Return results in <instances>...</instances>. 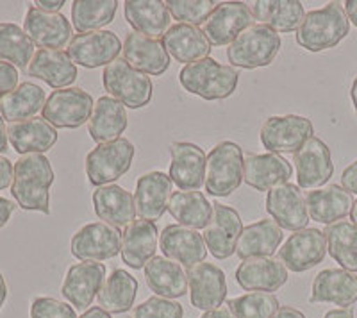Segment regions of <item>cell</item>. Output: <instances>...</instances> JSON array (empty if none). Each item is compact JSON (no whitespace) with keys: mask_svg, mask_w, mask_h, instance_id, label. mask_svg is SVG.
I'll return each instance as SVG.
<instances>
[{"mask_svg":"<svg viewBox=\"0 0 357 318\" xmlns=\"http://www.w3.org/2000/svg\"><path fill=\"white\" fill-rule=\"evenodd\" d=\"M102 82L114 100L130 109L145 107L152 100L154 86H152L151 77L134 70L123 57H118L104 68Z\"/></svg>","mask_w":357,"mask_h":318,"instance_id":"6","label":"cell"},{"mask_svg":"<svg viewBox=\"0 0 357 318\" xmlns=\"http://www.w3.org/2000/svg\"><path fill=\"white\" fill-rule=\"evenodd\" d=\"M250 6L245 2H223L215 8L211 17L204 24V34L209 43L216 47L231 45L245 29L254 25Z\"/></svg>","mask_w":357,"mask_h":318,"instance_id":"16","label":"cell"},{"mask_svg":"<svg viewBox=\"0 0 357 318\" xmlns=\"http://www.w3.org/2000/svg\"><path fill=\"white\" fill-rule=\"evenodd\" d=\"M309 301L312 304L331 302L343 310L354 306L357 302V275L343 268L321 270L312 281Z\"/></svg>","mask_w":357,"mask_h":318,"instance_id":"24","label":"cell"},{"mask_svg":"<svg viewBox=\"0 0 357 318\" xmlns=\"http://www.w3.org/2000/svg\"><path fill=\"white\" fill-rule=\"evenodd\" d=\"M240 74L231 65H222L213 57L190 63L178 72V82L191 95L204 100H223L238 88Z\"/></svg>","mask_w":357,"mask_h":318,"instance_id":"3","label":"cell"},{"mask_svg":"<svg viewBox=\"0 0 357 318\" xmlns=\"http://www.w3.org/2000/svg\"><path fill=\"white\" fill-rule=\"evenodd\" d=\"M227 306L236 318H273L279 311V301L273 294L250 292L227 301Z\"/></svg>","mask_w":357,"mask_h":318,"instance_id":"44","label":"cell"},{"mask_svg":"<svg viewBox=\"0 0 357 318\" xmlns=\"http://www.w3.org/2000/svg\"><path fill=\"white\" fill-rule=\"evenodd\" d=\"M324 318H354V311L350 308H347V310H343V308H340V310H331Z\"/></svg>","mask_w":357,"mask_h":318,"instance_id":"58","label":"cell"},{"mask_svg":"<svg viewBox=\"0 0 357 318\" xmlns=\"http://www.w3.org/2000/svg\"><path fill=\"white\" fill-rule=\"evenodd\" d=\"M116 9V0H75L72 4L73 27L81 34L100 31L114 20Z\"/></svg>","mask_w":357,"mask_h":318,"instance_id":"42","label":"cell"},{"mask_svg":"<svg viewBox=\"0 0 357 318\" xmlns=\"http://www.w3.org/2000/svg\"><path fill=\"white\" fill-rule=\"evenodd\" d=\"M191 306L202 311L218 310L227 297V281L222 268L213 263H199L188 268Z\"/></svg>","mask_w":357,"mask_h":318,"instance_id":"18","label":"cell"},{"mask_svg":"<svg viewBox=\"0 0 357 318\" xmlns=\"http://www.w3.org/2000/svg\"><path fill=\"white\" fill-rule=\"evenodd\" d=\"M288 268L272 257L245 259L236 270V282L248 292L272 294L286 285Z\"/></svg>","mask_w":357,"mask_h":318,"instance_id":"25","label":"cell"},{"mask_svg":"<svg viewBox=\"0 0 357 318\" xmlns=\"http://www.w3.org/2000/svg\"><path fill=\"white\" fill-rule=\"evenodd\" d=\"M314 127L305 116L286 114V116H270L261 127L259 138L263 147L270 154H286L301 151L304 143L312 138Z\"/></svg>","mask_w":357,"mask_h":318,"instance_id":"8","label":"cell"},{"mask_svg":"<svg viewBox=\"0 0 357 318\" xmlns=\"http://www.w3.org/2000/svg\"><path fill=\"white\" fill-rule=\"evenodd\" d=\"M280 36L266 25L254 24L245 29L227 49V59L231 66L238 68H261L272 65L279 54Z\"/></svg>","mask_w":357,"mask_h":318,"instance_id":"5","label":"cell"},{"mask_svg":"<svg viewBox=\"0 0 357 318\" xmlns=\"http://www.w3.org/2000/svg\"><path fill=\"white\" fill-rule=\"evenodd\" d=\"M159 245V231L155 222L134 220L127 225L122 234V259L134 270L145 268V265L155 256Z\"/></svg>","mask_w":357,"mask_h":318,"instance_id":"26","label":"cell"},{"mask_svg":"<svg viewBox=\"0 0 357 318\" xmlns=\"http://www.w3.org/2000/svg\"><path fill=\"white\" fill-rule=\"evenodd\" d=\"M168 211L178 225L206 229L213 215V204L200 192H175L168 202Z\"/></svg>","mask_w":357,"mask_h":318,"instance_id":"40","label":"cell"},{"mask_svg":"<svg viewBox=\"0 0 357 318\" xmlns=\"http://www.w3.org/2000/svg\"><path fill=\"white\" fill-rule=\"evenodd\" d=\"M13 172H15V167L11 161L8 158H0V192L11 184Z\"/></svg>","mask_w":357,"mask_h":318,"instance_id":"50","label":"cell"},{"mask_svg":"<svg viewBox=\"0 0 357 318\" xmlns=\"http://www.w3.org/2000/svg\"><path fill=\"white\" fill-rule=\"evenodd\" d=\"M45 91L41 86L34 82H22L15 91L0 103V114L2 119L11 123L24 122V120L34 119V114L43 111Z\"/></svg>","mask_w":357,"mask_h":318,"instance_id":"39","label":"cell"},{"mask_svg":"<svg viewBox=\"0 0 357 318\" xmlns=\"http://www.w3.org/2000/svg\"><path fill=\"white\" fill-rule=\"evenodd\" d=\"M122 234L120 229L106 222H93L73 234L70 249L81 262H106L122 250Z\"/></svg>","mask_w":357,"mask_h":318,"instance_id":"10","label":"cell"},{"mask_svg":"<svg viewBox=\"0 0 357 318\" xmlns=\"http://www.w3.org/2000/svg\"><path fill=\"white\" fill-rule=\"evenodd\" d=\"M18 88V68L0 61V103Z\"/></svg>","mask_w":357,"mask_h":318,"instance_id":"48","label":"cell"},{"mask_svg":"<svg viewBox=\"0 0 357 318\" xmlns=\"http://www.w3.org/2000/svg\"><path fill=\"white\" fill-rule=\"evenodd\" d=\"M341 188H345L349 193L357 195V159L341 174Z\"/></svg>","mask_w":357,"mask_h":318,"instance_id":"49","label":"cell"},{"mask_svg":"<svg viewBox=\"0 0 357 318\" xmlns=\"http://www.w3.org/2000/svg\"><path fill=\"white\" fill-rule=\"evenodd\" d=\"M123 59L145 75H161L170 66V54L162 41L152 40L139 33H129L123 41Z\"/></svg>","mask_w":357,"mask_h":318,"instance_id":"23","label":"cell"},{"mask_svg":"<svg viewBox=\"0 0 357 318\" xmlns=\"http://www.w3.org/2000/svg\"><path fill=\"white\" fill-rule=\"evenodd\" d=\"M293 167L279 154H254L245 159L243 181L257 192H270L279 184L288 183Z\"/></svg>","mask_w":357,"mask_h":318,"instance_id":"29","label":"cell"},{"mask_svg":"<svg viewBox=\"0 0 357 318\" xmlns=\"http://www.w3.org/2000/svg\"><path fill=\"white\" fill-rule=\"evenodd\" d=\"M106 265L97 262H84L70 266L61 286L63 297L72 304L73 310L88 311L106 281Z\"/></svg>","mask_w":357,"mask_h":318,"instance_id":"15","label":"cell"},{"mask_svg":"<svg viewBox=\"0 0 357 318\" xmlns=\"http://www.w3.org/2000/svg\"><path fill=\"white\" fill-rule=\"evenodd\" d=\"M345 13L347 17H349V20L357 27V0H347Z\"/></svg>","mask_w":357,"mask_h":318,"instance_id":"55","label":"cell"},{"mask_svg":"<svg viewBox=\"0 0 357 318\" xmlns=\"http://www.w3.org/2000/svg\"><path fill=\"white\" fill-rule=\"evenodd\" d=\"M13 211H15V204H13L11 200L4 199V197H0V229L4 227L6 224L11 218Z\"/></svg>","mask_w":357,"mask_h":318,"instance_id":"51","label":"cell"},{"mask_svg":"<svg viewBox=\"0 0 357 318\" xmlns=\"http://www.w3.org/2000/svg\"><path fill=\"white\" fill-rule=\"evenodd\" d=\"M266 211L280 229L302 231L309 224L305 197L301 188L291 183L272 188L266 195Z\"/></svg>","mask_w":357,"mask_h":318,"instance_id":"17","label":"cell"},{"mask_svg":"<svg viewBox=\"0 0 357 318\" xmlns=\"http://www.w3.org/2000/svg\"><path fill=\"white\" fill-rule=\"evenodd\" d=\"M200 318H236L229 308H218V310L206 311Z\"/></svg>","mask_w":357,"mask_h":318,"instance_id":"54","label":"cell"},{"mask_svg":"<svg viewBox=\"0 0 357 318\" xmlns=\"http://www.w3.org/2000/svg\"><path fill=\"white\" fill-rule=\"evenodd\" d=\"M243 229L240 213L229 206L215 202L211 220L204 229V241L207 245V250L216 259H227L236 252V245Z\"/></svg>","mask_w":357,"mask_h":318,"instance_id":"14","label":"cell"},{"mask_svg":"<svg viewBox=\"0 0 357 318\" xmlns=\"http://www.w3.org/2000/svg\"><path fill=\"white\" fill-rule=\"evenodd\" d=\"M162 47L172 57H175V61L184 63V66L206 59L211 52V43L202 29L188 24L172 25L162 36Z\"/></svg>","mask_w":357,"mask_h":318,"instance_id":"28","label":"cell"},{"mask_svg":"<svg viewBox=\"0 0 357 318\" xmlns=\"http://www.w3.org/2000/svg\"><path fill=\"white\" fill-rule=\"evenodd\" d=\"M350 98H352L354 109H356V113H357V77L354 79V82H352V88H350Z\"/></svg>","mask_w":357,"mask_h":318,"instance_id":"60","label":"cell"},{"mask_svg":"<svg viewBox=\"0 0 357 318\" xmlns=\"http://www.w3.org/2000/svg\"><path fill=\"white\" fill-rule=\"evenodd\" d=\"M354 202L356 200L352 199V193H349L345 188L337 186V184H331L324 190L318 188V190L307 192L305 195L309 218L325 225L343 220L347 215H350Z\"/></svg>","mask_w":357,"mask_h":318,"instance_id":"30","label":"cell"},{"mask_svg":"<svg viewBox=\"0 0 357 318\" xmlns=\"http://www.w3.org/2000/svg\"><path fill=\"white\" fill-rule=\"evenodd\" d=\"M250 11L261 25L277 34L298 31L305 17L304 4L298 0H256L250 4Z\"/></svg>","mask_w":357,"mask_h":318,"instance_id":"34","label":"cell"},{"mask_svg":"<svg viewBox=\"0 0 357 318\" xmlns=\"http://www.w3.org/2000/svg\"><path fill=\"white\" fill-rule=\"evenodd\" d=\"M123 45L113 31H93V33L77 34L68 45V57L75 65L84 68H98L111 65L118 59Z\"/></svg>","mask_w":357,"mask_h":318,"instance_id":"11","label":"cell"},{"mask_svg":"<svg viewBox=\"0 0 357 318\" xmlns=\"http://www.w3.org/2000/svg\"><path fill=\"white\" fill-rule=\"evenodd\" d=\"M93 98L82 88H63L50 93L43 106V119L57 129H77L89 122Z\"/></svg>","mask_w":357,"mask_h":318,"instance_id":"9","label":"cell"},{"mask_svg":"<svg viewBox=\"0 0 357 318\" xmlns=\"http://www.w3.org/2000/svg\"><path fill=\"white\" fill-rule=\"evenodd\" d=\"M293 163L296 170V183L298 188L304 190H318L329 183L334 174L331 149L317 136L307 139L304 147L295 152Z\"/></svg>","mask_w":357,"mask_h":318,"instance_id":"13","label":"cell"},{"mask_svg":"<svg viewBox=\"0 0 357 318\" xmlns=\"http://www.w3.org/2000/svg\"><path fill=\"white\" fill-rule=\"evenodd\" d=\"M324 234L334 262L347 272H357V225L350 220L334 222L325 227Z\"/></svg>","mask_w":357,"mask_h":318,"instance_id":"41","label":"cell"},{"mask_svg":"<svg viewBox=\"0 0 357 318\" xmlns=\"http://www.w3.org/2000/svg\"><path fill=\"white\" fill-rule=\"evenodd\" d=\"M136 151L130 139L98 143L86 156V176L93 186H107L129 172Z\"/></svg>","mask_w":357,"mask_h":318,"instance_id":"7","label":"cell"},{"mask_svg":"<svg viewBox=\"0 0 357 318\" xmlns=\"http://www.w3.org/2000/svg\"><path fill=\"white\" fill-rule=\"evenodd\" d=\"M243 149L234 142H222L206 158V192L213 197H229L243 183Z\"/></svg>","mask_w":357,"mask_h":318,"instance_id":"4","label":"cell"},{"mask_svg":"<svg viewBox=\"0 0 357 318\" xmlns=\"http://www.w3.org/2000/svg\"><path fill=\"white\" fill-rule=\"evenodd\" d=\"M138 295V281L127 270L116 268L111 272L97 295L98 306L107 313H127L132 310Z\"/></svg>","mask_w":357,"mask_h":318,"instance_id":"38","label":"cell"},{"mask_svg":"<svg viewBox=\"0 0 357 318\" xmlns=\"http://www.w3.org/2000/svg\"><path fill=\"white\" fill-rule=\"evenodd\" d=\"M31 318H77L70 304L50 297H38L31 306Z\"/></svg>","mask_w":357,"mask_h":318,"instance_id":"47","label":"cell"},{"mask_svg":"<svg viewBox=\"0 0 357 318\" xmlns=\"http://www.w3.org/2000/svg\"><path fill=\"white\" fill-rule=\"evenodd\" d=\"M350 218H352L354 224L357 225V200L354 202V206H352V211H350Z\"/></svg>","mask_w":357,"mask_h":318,"instance_id":"61","label":"cell"},{"mask_svg":"<svg viewBox=\"0 0 357 318\" xmlns=\"http://www.w3.org/2000/svg\"><path fill=\"white\" fill-rule=\"evenodd\" d=\"M170 179L183 192H197L206 179V156L195 143L177 142L170 145Z\"/></svg>","mask_w":357,"mask_h":318,"instance_id":"21","label":"cell"},{"mask_svg":"<svg viewBox=\"0 0 357 318\" xmlns=\"http://www.w3.org/2000/svg\"><path fill=\"white\" fill-rule=\"evenodd\" d=\"M127 111L113 97H100L93 106L88 122V132L97 143H109L122 138L127 129Z\"/></svg>","mask_w":357,"mask_h":318,"instance_id":"35","label":"cell"},{"mask_svg":"<svg viewBox=\"0 0 357 318\" xmlns=\"http://www.w3.org/2000/svg\"><path fill=\"white\" fill-rule=\"evenodd\" d=\"M8 138L18 154H43L56 145L57 131L45 119L34 116L11 123L8 127Z\"/></svg>","mask_w":357,"mask_h":318,"instance_id":"33","label":"cell"},{"mask_svg":"<svg viewBox=\"0 0 357 318\" xmlns=\"http://www.w3.org/2000/svg\"><path fill=\"white\" fill-rule=\"evenodd\" d=\"M146 285L158 297L178 298L188 292V273L168 257L154 256L145 265Z\"/></svg>","mask_w":357,"mask_h":318,"instance_id":"36","label":"cell"},{"mask_svg":"<svg viewBox=\"0 0 357 318\" xmlns=\"http://www.w3.org/2000/svg\"><path fill=\"white\" fill-rule=\"evenodd\" d=\"M282 229L273 220H259L256 224H250L243 229L238 245H236V254L241 259H256V257H270L279 249L282 241Z\"/></svg>","mask_w":357,"mask_h":318,"instance_id":"37","label":"cell"},{"mask_svg":"<svg viewBox=\"0 0 357 318\" xmlns=\"http://www.w3.org/2000/svg\"><path fill=\"white\" fill-rule=\"evenodd\" d=\"M159 247L168 259L188 268L206 262L207 245L202 234L197 233L195 229L178 224L167 225L159 236Z\"/></svg>","mask_w":357,"mask_h":318,"instance_id":"20","label":"cell"},{"mask_svg":"<svg viewBox=\"0 0 357 318\" xmlns=\"http://www.w3.org/2000/svg\"><path fill=\"white\" fill-rule=\"evenodd\" d=\"M172 179L162 172H149L142 176L134 192V208L142 220H159L172 199Z\"/></svg>","mask_w":357,"mask_h":318,"instance_id":"22","label":"cell"},{"mask_svg":"<svg viewBox=\"0 0 357 318\" xmlns=\"http://www.w3.org/2000/svg\"><path fill=\"white\" fill-rule=\"evenodd\" d=\"M93 208L100 220L118 229L132 224L136 216L132 193L118 184L98 186L93 192Z\"/></svg>","mask_w":357,"mask_h":318,"instance_id":"31","label":"cell"},{"mask_svg":"<svg viewBox=\"0 0 357 318\" xmlns=\"http://www.w3.org/2000/svg\"><path fill=\"white\" fill-rule=\"evenodd\" d=\"M273 318H305V317L302 311L295 310V308L284 306V308H279V311H277Z\"/></svg>","mask_w":357,"mask_h":318,"instance_id":"53","label":"cell"},{"mask_svg":"<svg viewBox=\"0 0 357 318\" xmlns=\"http://www.w3.org/2000/svg\"><path fill=\"white\" fill-rule=\"evenodd\" d=\"M126 20L129 22L134 33L158 40L168 33L172 24V15L167 2L159 0H127L123 4Z\"/></svg>","mask_w":357,"mask_h":318,"instance_id":"27","label":"cell"},{"mask_svg":"<svg viewBox=\"0 0 357 318\" xmlns=\"http://www.w3.org/2000/svg\"><path fill=\"white\" fill-rule=\"evenodd\" d=\"M24 31L34 45L49 50H61L72 41V24L61 13H47L29 8L24 20Z\"/></svg>","mask_w":357,"mask_h":318,"instance_id":"19","label":"cell"},{"mask_svg":"<svg viewBox=\"0 0 357 318\" xmlns=\"http://www.w3.org/2000/svg\"><path fill=\"white\" fill-rule=\"evenodd\" d=\"M81 318H111V315L107 313V311L102 310L100 306H95V308H89L88 311H84Z\"/></svg>","mask_w":357,"mask_h":318,"instance_id":"56","label":"cell"},{"mask_svg":"<svg viewBox=\"0 0 357 318\" xmlns=\"http://www.w3.org/2000/svg\"><path fill=\"white\" fill-rule=\"evenodd\" d=\"M6 297H8V286H6L4 275L0 273V310H2V306H4Z\"/></svg>","mask_w":357,"mask_h":318,"instance_id":"59","label":"cell"},{"mask_svg":"<svg viewBox=\"0 0 357 318\" xmlns=\"http://www.w3.org/2000/svg\"><path fill=\"white\" fill-rule=\"evenodd\" d=\"M184 310L178 302L162 298L154 295V297L143 301L139 306L132 310L130 318H183Z\"/></svg>","mask_w":357,"mask_h":318,"instance_id":"46","label":"cell"},{"mask_svg":"<svg viewBox=\"0 0 357 318\" xmlns=\"http://www.w3.org/2000/svg\"><path fill=\"white\" fill-rule=\"evenodd\" d=\"M327 254V238L320 229H302L279 249L280 263L291 272H305L320 265Z\"/></svg>","mask_w":357,"mask_h":318,"instance_id":"12","label":"cell"},{"mask_svg":"<svg viewBox=\"0 0 357 318\" xmlns=\"http://www.w3.org/2000/svg\"><path fill=\"white\" fill-rule=\"evenodd\" d=\"M167 8L172 17L181 24L195 25L206 24V20L215 11L216 2L213 0H168Z\"/></svg>","mask_w":357,"mask_h":318,"instance_id":"45","label":"cell"},{"mask_svg":"<svg viewBox=\"0 0 357 318\" xmlns=\"http://www.w3.org/2000/svg\"><path fill=\"white\" fill-rule=\"evenodd\" d=\"M8 129H6L4 119H2V114H0V152L8 151Z\"/></svg>","mask_w":357,"mask_h":318,"instance_id":"57","label":"cell"},{"mask_svg":"<svg viewBox=\"0 0 357 318\" xmlns=\"http://www.w3.org/2000/svg\"><path fill=\"white\" fill-rule=\"evenodd\" d=\"M350 33V20L340 2H329L321 9H312L296 31V43L309 52L334 49Z\"/></svg>","mask_w":357,"mask_h":318,"instance_id":"2","label":"cell"},{"mask_svg":"<svg viewBox=\"0 0 357 318\" xmlns=\"http://www.w3.org/2000/svg\"><path fill=\"white\" fill-rule=\"evenodd\" d=\"M54 184L52 165L43 154L22 156L15 163L11 193L25 211L50 213V186Z\"/></svg>","mask_w":357,"mask_h":318,"instance_id":"1","label":"cell"},{"mask_svg":"<svg viewBox=\"0 0 357 318\" xmlns=\"http://www.w3.org/2000/svg\"><path fill=\"white\" fill-rule=\"evenodd\" d=\"M34 57V43L17 24H0V61L17 68L31 65Z\"/></svg>","mask_w":357,"mask_h":318,"instance_id":"43","label":"cell"},{"mask_svg":"<svg viewBox=\"0 0 357 318\" xmlns=\"http://www.w3.org/2000/svg\"><path fill=\"white\" fill-rule=\"evenodd\" d=\"M65 6V0H52V2H47V0H38L36 8L41 9V11L47 13H57L59 9Z\"/></svg>","mask_w":357,"mask_h":318,"instance_id":"52","label":"cell"},{"mask_svg":"<svg viewBox=\"0 0 357 318\" xmlns=\"http://www.w3.org/2000/svg\"><path fill=\"white\" fill-rule=\"evenodd\" d=\"M27 74L38 77L56 90H63L77 79V65L63 50L40 49L29 65Z\"/></svg>","mask_w":357,"mask_h":318,"instance_id":"32","label":"cell"}]
</instances>
